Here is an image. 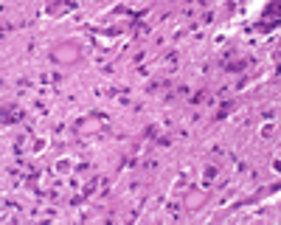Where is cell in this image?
Listing matches in <instances>:
<instances>
[{"label": "cell", "instance_id": "obj_2", "mask_svg": "<svg viewBox=\"0 0 281 225\" xmlns=\"http://www.w3.org/2000/svg\"><path fill=\"white\" fill-rule=\"evenodd\" d=\"M200 203H202V194H191V197L186 200V206H188V208H197Z\"/></svg>", "mask_w": 281, "mask_h": 225}, {"label": "cell", "instance_id": "obj_1", "mask_svg": "<svg viewBox=\"0 0 281 225\" xmlns=\"http://www.w3.org/2000/svg\"><path fill=\"white\" fill-rule=\"evenodd\" d=\"M51 56L56 59V62H73V59H79V45L76 43H59L56 48L51 51Z\"/></svg>", "mask_w": 281, "mask_h": 225}]
</instances>
